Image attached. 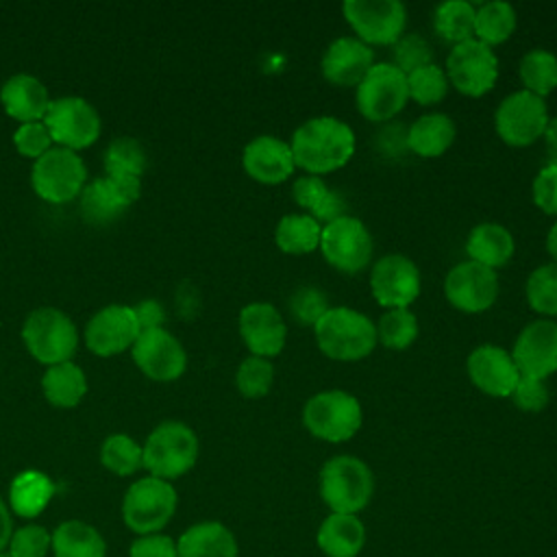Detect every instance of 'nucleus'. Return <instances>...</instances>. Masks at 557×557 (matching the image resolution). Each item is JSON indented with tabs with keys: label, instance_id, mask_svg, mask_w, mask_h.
<instances>
[{
	"label": "nucleus",
	"instance_id": "nucleus-14",
	"mask_svg": "<svg viewBox=\"0 0 557 557\" xmlns=\"http://www.w3.org/2000/svg\"><path fill=\"white\" fill-rule=\"evenodd\" d=\"M444 72L457 91L466 96H483L498 78V59L487 44L472 37L453 46Z\"/></svg>",
	"mask_w": 557,
	"mask_h": 557
},
{
	"label": "nucleus",
	"instance_id": "nucleus-39",
	"mask_svg": "<svg viewBox=\"0 0 557 557\" xmlns=\"http://www.w3.org/2000/svg\"><path fill=\"white\" fill-rule=\"evenodd\" d=\"M418 337V320L409 309H385L376 322V342L389 350H405Z\"/></svg>",
	"mask_w": 557,
	"mask_h": 557
},
{
	"label": "nucleus",
	"instance_id": "nucleus-44",
	"mask_svg": "<svg viewBox=\"0 0 557 557\" xmlns=\"http://www.w3.org/2000/svg\"><path fill=\"white\" fill-rule=\"evenodd\" d=\"M287 307H289L292 318L298 324L313 326L322 318V313L329 309V300L322 289H318L313 285H302L292 292Z\"/></svg>",
	"mask_w": 557,
	"mask_h": 557
},
{
	"label": "nucleus",
	"instance_id": "nucleus-7",
	"mask_svg": "<svg viewBox=\"0 0 557 557\" xmlns=\"http://www.w3.org/2000/svg\"><path fill=\"white\" fill-rule=\"evenodd\" d=\"M178 505L176 490L170 481L144 476L135 481L122 500L124 524L137 535L159 533L174 516Z\"/></svg>",
	"mask_w": 557,
	"mask_h": 557
},
{
	"label": "nucleus",
	"instance_id": "nucleus-26",
	"mask_svg": "<svg viewBox=\"0 0 557 557\" xmlns=\"http://www.w3.org/2000/svg\"><path fill=\"white\" fill-rule=\"evenodd\" d=\"M315 544L326 557H357L366 546V527L359 516L329 513L318 527Z\"/></svg>",
	"mask_w": 557,
	"mask_h": 557
},
{
	"label": "nucleus",
	"instance_id": "nucleus-3",
	"mask_svg": "<svg viewBox=\"0 0 557 557\" xmlns=\"http://www.w3.org/2000/svg\"><path fill=\"white\" fill-rule=\"evenodd\" d=\"M374 494V474L352 455H335L320 468V496L331 513L357 516Z\"/></svg>",
	"mask_w": 557,
	"mask_h": 557
},
{
	"label": "nucleus",
	"instance_id": "nucleus-25",
	"mask_svg": "<svg viewBox=\"0 0 557 557\" xmlns=\"http://www.w3.org/2000/svg\"><path fill=\"white\" fill-rule=\"evenodd\" d=\"M178 557H239V546L233 531L218 522H196L176 540Z\"/></svg>",
	"mask_w": 557,
	"mask_h": 557
},
{
	"label": "nucleus",
	"instance_id": "nucleus-41",
	"mask_svg": "<svg viewBox=\"0 0 557 557\" xmlns=\"http://www.w3.org/2000/svg\"><path fill=\"white\" fill-rule=\"evenodd\" d=\"M407 91L418 104H435L448 91V76L437 63H426L407 74Z\"/></svg>",
	"mask_w": 557,
	"mask_h": 557
},
{
	"label": "nucleus",
	"instance_id": "nucleus-1",
	"mask_svg": "<svg viewBox=\"0 0 557 557\" xmlns=\"http://www.w3.org/2000/svg\"><path fill=\"white\" fill-rule=\"evenodd\" d=\"M352 128L333 115L305 120L292 135L294 163L309 174H326L346 165L355 152Z\"/></svg>",
	"mask_w": 557,
	"mask_h": 557
},
{
	"label": "nucleus",
	"instance_id": "nucleus-17",
	"mask_svg": "<svg viewBox=\"0 0 557 557\" xmlns=\"http://www.w3.org/2000/svg\"><path fill=\"white\" fill-rule=\"evenodd\" d=\"M141 329L131 305H107L85 326V344L98 357H113L131 350Z\"/></svg>",
	"mask_w": 557,
	"mask_h": 557
},
{
	"label": "nucleus",
	"instance_id": "nucleus-24",
	"mask_svg": "<svg viewBox=\"0 0 557 557\" xmlns=\"http://www.w3.org/2000/svg\"><path fill=\"white\" fill-rule=\"evenodd\" d=\"M0 102L7 115L20 124L41 122L50 107V96L39 78L30 74H13L0 89Z\"/></svg>",
	"mask_w": 557,
	"mask_h": 557
},
{
	"label": "nucleus",
	"instance_id": "nucleus-50",
	"mask_svg": "<svg viewBox=\"0 0 557 557\" xmlns=\"http://www.w3.org/2000/svg\"><path fill=\"white\" fill-rule=\"evenodd\" d=\"M329 191V185L322 181V176H315V174H305V176H298L292 185V198L298 207L311 211L318 200Z\"/></svg>",
	"mask_w": 557,
	"mask_h": 557
},
{
	"label": "nucleus",
	"instance_id": "nucleus-23",
	"mask_svg": "<svg viewBox=\"0 0 557 557\" xmlns=\"http://www.w3.org/2000/svg\"><path fill=\"white\" fill-rule=\"evenodd\" d=\"M242 165L246 174L259 183H283L296 168L292 148L276 135H257L244 146Z\"/></svg>",
	"mask_w": 557,
	"mask_h": 557
},
{
	"label": "nucleus",
	"instance_id": "nucleus-48",
	"mask_svg": "<svg viewBox=\"0 0 557 557\" xmlns=\"http://www.w3.org/2000/svg\"><path fill=\"white\" fill-rule=\"evenodd\" d=\"M533 202L548 215H557V163H546L531 185Z\"/></svg>",
	"mask_w": 557,
	"mask_h": 557
},
{
	"label": "nucleus",
	"instance_id": "nucleus-10",
	"mask_svg": "<svg viewBox=\"0 0 557 557\" xmlns=\"http://www.w3.org/2000/svg\"><path fill=\"white\" fill-rule=\"evenodd\" d=\"M322 257L339 272H361L374 252V242L368 226L355 215H342L322 226L320 246Z\"/></svg>",
	"mask_w": 557,
	"mask_h": 557
},
{
	"label": "nucleus",
	"instance_id": "nucleus-4",
	"mask_svg": "<svg viewBox=\"0 0 557 557\" xmlns=\"http://www.w3.org/2000/svg\"><path fill=\"white\" fill-rule=\"evenodd\" d=\"M144 468L150 476L172 481L187 474L198 459L200 444L191 426L178 420H165L157 424L146 437Z\"/></svg>",
	"mask_w": 557,
	"mask_h": 557
},
{
	"label": "nucleus",
	"instance_id": "nucleus-36",
	"mask_svg": "<svg viewBox=\"0 0 557 557\" xmlns=\"http://www.w3.org/2000/svg\"><path fill=\"white\" fill-rule=\"evenodd\" d=\"M518 72L524 89L540 98L557 87V57L546 48H531L524 52Z\"/></svg>",
	"mask_w": 557,
	"mask_h": 557
},
{
	"label": "nucleus",
	"instance_id": "nucleus-38",
	"mask_svg": "<svg viewBox=\"0 0 557 557\" xmlns=\"http://www.w3.org/2000/svg\"><path fill=\"white\" fill-rule=\"evenodd\" d=\"M146 170V150L133 137H115L104 152V174L141 178Z\"/></svg>",
	"mask_w": 557,
	"mask_h": 557
},
{
	"label": "nucleus",
	"instance_id": "nucleus-27",
	"mask_svg": "<svg viewBox=\"0 0 557 557\" xmlns=\"http://www.w3.org/2000/svg\"><path fill=\"white\" fill-rule=\"evenodd\" d=\"M516 250L513 235L507 226L498 222H481L472 226L466 239V252L470 261H476L485 268H503Z\"/></svg>",
	"mask_w": 557,
	"mask_h": 557
},
{
	"label": "nucleus",
	"instance_id": "nucleus-18",
	"mask_svg": "<svg viewBox=\"0 0 557 557\" xmlns=\"http://www.w3.org/2000/svg\"><path fill=\"white\" fill-rule=\"evenodd\" d=\"M444 294L453 307L466 313L490 309L498 296L496 270L476 261H461L453 265L444 278Z\"/></svg>",
	"mask_w": 557,
	"mask_h": 557
},
{
	"label": "nucleus",
	"instance_id": "nucleus-11",
	"mask_svg": "<svg viewBox=\"0 0 557 557\" xmlns=\"http://www.w3.org/2000/svg\"><path fill=\"white\" fill-rule=\"evenodd\" d=\"M44 124L57 146L70 148L74 152L91 146L100 137L102 128L98 111L89 100L81 96H63L50 100Z\"/></svg>",
	"mask_w": 557,
	"mask_h": 557
},
{
	"label": "nucleus",
	"instance_id": "nucleus-5",
	"mask_svg": "<svg viewBox=\"0 0 557 557\" xmlns=\"http://www.w3.org/2000/svg\"><path fill=\"white\" fill-rule=\"evenodd\" d=\"M26 350L44 366L72 361L78 346V331L70 315L57 307H39L28 313L22 326Z\"/></svg>",
	"mask_w": 557,
	"mask_h": 557
},
{
	"label": "nucleus",
	"instance_id": "nucleus-42",
	"mask_svg": "<svg viewBox=\"0 0 557 557\" xmlns=\"http://www.w3.org/2000/svg\"><path fill=\"white\" fill-rule=\"evenodd\" d=\"M274 381V366L265 357L250 355L246 357L237 372H235V385L242 396L246 398H261L270 392Z\"/></svg>",
	"mask_w": 557,
	"mask_h": 557
},
{
	"label": "nucleus",
	"instance_id": "nucleus-21",
	"mask_svg": "<svg viewBox=\"0 0 557 557\" xmlns=\"http://www.w3.org/2000/svg\"><path fill=\"white\" fill-rule=\"evenodd\" d=\"M239 335L257 357H276L287 342V326L281 311L270 302H248L237 318Z\"/></svg>",
	"mask_w": 557,
	"mask_h": 557
},
{
	"label": "nucleus",
	"instance_id": "nucleus-47",
	"mask_svg": "<svg viewBox=\"0 0 557 557\" xmlns=\"http://www.w3.org/2000/svg\"><path fill=\"white\" fill-rule=\"evenodd\" d=\"M516 407H520L522 411H542L548 405V387L542 379H533V376H522L516 383L511 396Z\"/></svg>",
	"mask_w": 557,
	"mask_h": 557
},
{
	"label": "nucleus",
	"instance_id": "nucleus-55",
	"mask_svg": "<svg viewBox=\"0 0 557 557\" xmlns=\"http://www.w3.org/2000/svg\"><path fill=\"white\" fill-rule=\"evenodd\" d=\"M0 557H11V555L4 550V553H0Z\"/></svg>",
	"mask_w": 557,
	"mask_h": 557
},
{
	"label": "nucleus",
	"instance_id": "nucleus-49",
	"mask_svg": "<svg viewBox=\"0 0 557 557\" xmlns=\"http://www.w3.org/2000/svg\"><path fill=\"white\" fill-rule=\"evenodd\" d=\"M128 557H178V550L176 542L170 535L150 533L137 535V540L131 544Z\"/></svg>",
	"mask_w": 557,
	"mask_h": 557
},
{
	"label": "nucleus",
	"instance_id": "nucleus-34",
	"mask_svg": "<svg viewBox=\"0 0 557 557\" xmlns=\"http://www.w3.org/2000/svg\"><path fill=\"white\" fill-rule=\"evenodd\" d=\"M124 209H128V202L107 176L91 181L81 191V213L87 222L107 224L115 220Z\"/></svg>",
	"mask_w": 557,
	"mask_h": 557
},
{
	"label": "nucleus",
	"instance_id": "nucleus-15",
	"mask_svg": "<svg viewBox=\"0 0 557 557\" xmlns=\"http://www.w3.org/2000/svg\"><path fill=\"white\" fill-rule=\"evenodd\" d=\"M370 289L381 307L409 309L420 294V270L407 255H383L370 270Z\"/></svg>",
	"mask_w": 557,
	"mask_h": 557
},
{
	"label": "nucleus",
	"instance_id": "nucleus-30",
	"mask_svg": "<svg viewBox=\"0 0 557 557\" xmlns=\"http://www.w3.org/2000/svg\"><path fill=\"white\" fill-rule=\"evenodd\" d=\"M41 389L50 405L70 409L76 407L87 394V376L72 361L48 366L41 376Z\"/></svg>",
	"mask_w": 557,
	"mask_h": 557
},
{
	"label": "nucleus",
	"instance_id": "nucleus-9",
	"mask_svg": "<svg viewBox=\"0 0 557 557\" xmlns=\"http://www.w3.org/2000/svg\"><path fill=\"white\" fill-rule=\"evenodd\" d=\"M407 98V74L389 61L374 63L355 91V104L370 122H385L394 117L403 111Z\"/></svg>",
	"mask_w": 557,
	"mask_h": 557
},
{
	"label": "nucleus",
	"instance_id": "nucleus-54",
	"mask_svg": "<svg viewBox=\"0 0 557 557\" xmlns=\"http://www.w3.org/2000/svg\"><path fill=\"white\" fill-rule=\"evenodd\" d=\"M546 250H548V255L557 261V222L548 228V235H546Z\"/></svg>",
	"mask_w": 557,
	"mask_h": 557
},
{
	"label": "nucleus",
	"instance_id": "nucleus-37",
	"mask_svg": "<svg viewBox=\"0 0 557 557\" xmlns=\"http://www.w3.org/2000/svg\"><path fill=\"white\" fill-rule=\"evenodd\" d=\"M100 463L117 476L135 474L144 468V448L131 435L113 433L100 446Z\"/></svg>",
	"mask_w": 557,
	"mask_h": 557
},
{
	"label": "nucleus",
	"instance_id": "nucleus-43",
	"mask_svg": "<svg viewBox=\"0 0 557 557\" xmlns=\"http://www.w3.org/2000/svg\"><path fill=\"white\" fill-rule=\"evenodd\" d=\"M403 74H409L426 63H433L431 44L420 33H407L392 46V61Z\"/></svg>",
	"mask_w": 557,
	"mask_h": 557
},
{
	"label": "nucleus",
	"instance_id": "nucleus-40",
	"mask_svg": "<svg viewBox=\"0 0 557 557\" xmlns=\"http://www.w3.org/2000/svg\"><path fill=\"white\" fill-rule=\"evenodd\" d=\"M527 302L542 315H557V261L537 265L524 285Z\"/></svg>",
	"mask_w": 557,
	"mask_h": 557
},
{
	"label": "nucleus",
	"instance_id": "nucleus-33",
	"mask_svg": "<svg viewBox=\"0 0 557 557\" xmlns=\"http://www.w3.org/2000/svg\"><path fill=\"white\" fill-rule=\"evenodd\" d=\"M322 224L309 213H287L274 228L276 246L287 255H307L320 246Z\"/></svg>",
	"mask_w": 557,
	"mask_h": 557
},
{
	"label": "nucleus",
	"instance_id": "nucleus-6",
	"mask_svg": "<svg viewBox=\"0 0 557 557\" xmlns=\"http://www.w3.org/2000/svg\"><path fill=\"white\" fill-rule=\"evenodd\" d=\"M363 420L361 405L357 396L344 389H322L313 394L302 407L305 429L324 442H346L350 440Z\"/></svg>",
	"mask_w": 557,
	"mask_h": 557
},
{
	"label": "nucleus",
	"instance_id": "nucleus-2",
	"mask_svg": "<svg viewBox=\"0 0 557 557\" xmlns=\"http://www.w3.org/2000/svg\"><path fill=\"white\" fill-rule=\"evenodd\" d=\"M318 348L337 361H357L376 346V324L352 307H329L313 324Z\"/></svg>",
	"mask_w": 557,
	"mask_h": 557
},
{
	"label": "nucleus",
	"instance_id": "nucleus-12",
	"mask_svg": "<svg viewBox=\"0 0 557 557\" xmlns=\"http://www.w3.org/2000/svg\"><path fill=\"white\" fill-rule=\"evenodd\" d=\"M342 11L357 39L368 46H394L407 24V9L400 0H346Z\"/></svg>",
	"mask_w": 557,
	"mask_h": 557
},
{
	"label": "nucleus",
	"instance_id": "nucleus-31",
	"mask_svg": "<svg viewBox=\"0 0 557 557\" xmlns=\"http://www.w3.org/2000/svg\"><path fill=\"white\" fill-rule=\"evenodd\" d=\"M54 557H107L100 531L83 520H65L52 533Z\"/></svg>",
	"mask_w": 557,
	"mask_h": 557
},
{
	"label": "nucleus",
	"instance_id": "nucleus-35",
	"mask_svg": "<svg viewBox=\"0 0 557 557\" xmlns=\"http://www.w3.org/2000/svg\"><path fill=\"white\" fill-rule=\"evenodd\" d=\"M474 4L468 0H444L435 7L433 28L435 33L457 46L474 37Z\"/></svg>",
	"mask_w": 557,
	"mask_h": 557
},
{
	"label": "nucleus",
	"instance_id": "nucleus-22",
	"mask_svg": "<svg viewBox=\"0 0 557 557\" xmlns=\"http://www.w3.org/2000/svg\"><path fill=\"white\" fill-rule=\"evenodd\" d=\"M374 65V52L368 44L357 37L333 39L320 61L322 76L339 87L359 85L368 70Z\"/></svg>",
	"mask_w": 557,
	"mask_h": 557
},
{
	"label": "nucleus",
	"instance_id": "nucleus-16",
	"mask_svg": "<svg viewBox=\"0 0 557 557\" xmlns=\"http://www.w3.org/2000/svg\"><path fill=\"white\" fill-rule=\"evenodd\" d=\"M135 366L152 381H176L187 368V352L183 344L161 329L141 331L131 348Z\"/></svg>",
	"mask_w": 557,
	"mask_h": 557
},
{
	"label": "nucleus",
	"instance_id": "nucleus-20",
	"mask_svg": "<svg viewBox=\"0 0 557 557\" xmlns=\"http://www.w3.org/2000/svg\"><path fill=\"white\" fill-rule=\"evenodd\" d=\"M466 370L474 387L498 398L511 396L516 383L520 381V370L511 352L496 344H481L472 348Z\"/></svg>",
	"mask_w": 557,
	"mask_h": 557
},
{
	"label": "nucleus",
	"instance_id": "nucleus-52",
	"mask_svg": "<svg viewBox=\"0 0 557 557\" xmlns=\"http://www.w3.org/2000/svg\"><path fill=\"white\" fill-rule=\"evenodd\" d=\"M542 137H544V148H546V154H548V163H557V115L548 117Z\"/></svg>",
	"mask_w": 557,
	"mask_h": 557
},
{
	"label": "nucleus",
	"instance_id": "nucleus-46",
	"mask_svg": "<svg viewBox=\"0 0 557 557\" xmlns=\"http://www.w3.org/2000/svg\"><path fill=\"white\" fill-rule=\"evenodd\" d=\"M52 135L41 122H24L13 133V146L22 157H28L37 161L41 154H46L52 148Z\"/></svg>",
	"mask_w": 557,
	"mask_h": 557
},
{
	"label": "nucleus",
	"instance_id": "nucleus-53",
	"mask_svg": "<svg viewBox=\"0 0 557 557\" xmlns=\"http://www.w3.org/2000/svg\"><path fill=\"white\" fill-rule=\"evenodd\" d=\"M13 535V520H11V511L4 505V500L0 498V553L7 550L9 540Z\"/></svg>",
	"mask_w": 557,
	"mask_h": 557
},
{
	"label": "nucleus",
	"instance_id": "nucleus-19",
	"mask_svg": "<svg viewBox=\"0 0 557 557\" xmlns=\"http://www.w3.org/2000/svg\"><path fill=\"white\" fill-rule=\"evenodd\" d=\"M511 357L522 376L544 381L557 372V322L540 318L524 324L513 342Z\"/></svg>",
	"mask_w": 557,
	"mask_h": 557
},
{
	"label": "nucleus",
	"instance_id": "nucleus-8",
	"mask_svg": "<svg viewBox=\"0 0 557 557\" xmlns=\"http://www.w3.org/2000/svg\"><path fill=\"white\" fill-rule=\"evenodd\" d=\"M30 185L35 194L46 202L63 205L81 196L85 189L87 168L74 150L52 146L46 154L33 161Z\"/></svg>",
	"mask_w": 557,
	"mask_h": 557
},
{
	"label": "nucleus",
	"instance_id": "nucleus-45",
	"mask_svg": "<svg viewBox=\"0 0 557 557\" xmlns=\"http://www.w3.org/2000/svg\"><path fill=\"white\" fill-rule=\"evenodd\" d=\"M52 548V535L41 524H26L13 531L7 553L11 557H46Z\"/></svg>",
	"mask_w": 557,
	"mask_h": 557
},
{
	"label": "nucleus",
	"instance_id": "nucleus-32",
	"mask_svg": "<svg viewBox=\"0 0 557 557\" xmlns=\"http://www.w3.org/2000/svg\"><path fill=\"white\" fill-rule=\"evenodd\" d=\"M516 9L505 0H487L474 9V39L487 44H503L516 30Z\"/></svg>",
	"mask_w": 557,
	"mask_h": 557
},
{
	"label": "nucleus",
	"instance_id": "nucleus-51",
	"mask_svg": "<svg viewBox=\"0 0 557 557\" xmlns=\"http://www.w3.org/2000/svg\"><path fill=\"white\" fill-rule=\"evenodd\" d=\"M133 311L137 315V322H139L141 331L161 329L163 326L165 313H163V307L157 300H141L139 305L133 307Z\"/></svg>",
	"mask_w": 557,
	"mask_h": 557
},
{
	"label": "nucleus",
	"instance_id": "nucleus-28",
	"mask_svg": "<svg viewBox=\"0 0 557 557\" xmlns=\"http://www.w3.org/2000/svg\"><path fill=\"white\" fill-rule=\"evenodd\" d=\"M457 128L450 115L433 111L420 115L407 131V146L420 157H440L455 141Z\"/></svg>",
	"mask_w": 557,
	"mask_h": 557
},
{
	"label": "nucleus",
	"instance_id": "nucleus-29",
	"mask_svg": "<svg viewBox=\"0 0 557 557\" xmlns=\"http://www.w3.org/2000/svg\"><path fill=\"white\" fill-rule=\"evenodd\" d=\"M54 496V483L39 470L20 472L9 487V505L22 518L39 516Z\"/></svg>",
	"mask_w": 557,
	"mask_h": 557
},
{
	"label": "nucleus",
	"instance_id": "nucleus-13",
	"mask_svg": "<svg viewBox=\"0 0 557 557\" xmlns=\"http://www.w3.org/2000/svg\"><path fill=\"white\" fill-rule=\"evenodd\" d=\"M548 122V109L544 98L518 89L505 96L494 113V126L498 137L509 146H529L542 137Z\"/></svg>",
	"mask_w": 557,
	"mask_h": 557
}]
</instances>
